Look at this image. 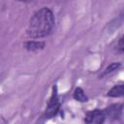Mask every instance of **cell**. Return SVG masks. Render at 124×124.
<instances>
[{
  "instance_id": "6da1fadb",
  "label": "cell",
  "mask_w": 124,
  "mask_h": 124,
  "mask_svg": "<svg viewBox=\"0 0 124 124\" xmlns=\"http://www.w3.org/2000/svg\"><path fill=\"white\" fill-rule=\"evenodd\" d=\"M55 19L52 11L44 7L36 11L29 20L26 30L27 35L32 39H40L51 33Z\"/></svg>"
},
{
  "instance_id": "7a4b0ae2",
  "label": "cell",
  "mask_w": 124,
  "mask_h": 124,
  "mask_svg": "<svg viewBox=\"0 0 124 124\" xmlns=\"http://www.w3.org/2000/svg\"><path fill=\"white\" fill-rule=\"evenodd\" d=\"M59 109H60V101H59V97H58L57 87H56V85H54L52 87L51 96H50V98L47 102L46 110L43 114V119L44 120H48V119L52 118L53 116H55L57 114Z\"/></svg>"
},
{
  "instance_id": "3957f363",
  "label": "cell",
  "mask_w": 124,
  "mask_h": 124,
  "mask_svg": "<svg viewBox=\"0 0 124 124\" xmlns=\"http://www.w3.org/2000/svg\"><path fill=\"white\" fill-rule=\"evenodd\" d=\"M106 112L101 109H93L85 114L84 122L85 124H104L106 120Z\"/></svg>"
},
{
  "instance_id": "277c9868",
  "label": "cell",
  "mask_w": 124,
  "mask_h": 124,
  "mask_svg": "<svg viewBox=\"0 0 124 124\" xmlns=\"http://www.w3.org/2000/svg\"><path fill=\"white\" fill-rule=\"evenodd\" d=\"M107 96L111 97V98H119V97L124 96V82H120V83L113 85L108 91Z\"/></svg>"
},
{
  "instance_id": "5b68a950",
  "label": "cell",
  "mask_w": 124,
  "mask_h": 124,
  "mask_svg": "<svg viewBox=\"0 0 124 124\" xmlns=\"http://www.w3.org/2000/svg\"><path fill=\"white\" fill-rule=\"evenodd\" d=\"M46 44L45 42L42 41H35V40H30L24 43V47L28 51H38L41 50L45 47Z\"/></svg>"
},
{
  "instance_id": "8992f818",
  "label": "cell",
  "mask_w": 124,
  "mask_h": 124,
  "mask_svg": "<svg viewBox=\"0 0 124 124\" xmlns=\"http://www.w3.org/2000/svg\"><path fill=\"white\" fill-rule=\"evenodd\" d=\"M106 115L109 116L113 119H116L119 117L120 112H121V107L119 105H112L108 108H107V109L105 110Z\"/></svg>"
},
{
  "instance_id": "52a82bcc",
  "label": "cell",
  "mask_w": 124,
  "mask_h": 124,
  "mask_svg": "<svg viewBox=\"0 0 124 124\" xmlns=\"http://www.w3.org/2000/svg\"><path fill=\"white\" fill-rule=\"evenodd\" d=\"M73 97H74V99L76 101L80 102V103H86L88 101V97H87V95L85 94L84 90L81 87H77L74 90Z\"/></svg>"
},
{
  "instance_id": "ba28073f",
  "label": "cell",
  "mask_w": 124,
  "mask_h": 124,
  "mask_svg": "<svg viewBox=\"0 0 124 124\" xmlns=\"http://www.w3.org/2000/svg\"><path fill=\"white\" fill-rule=\"evenodd\" d=\"M120 67H121V64H120V63H118V62L111 63L110 65H108V67L105 69L104 73L102 74V77L107 76V75H108V74H110V73L114 72L115 70H117V69H118V68H120Z\"/></svg>"
},
{
  "instance_id": "9c48e42d",
  "label": "cell",
  "mask_w": 124,
  "mask_h": 124,
  "mask_svg": "<svg viewBox=\"0 0 124 124\" xmlns=\"http://www.w3.org/2000/svg\"><path fill=\"white\" fill-rule=\"evenodd\" d=\"M116 49L118 51H121V52L124 51V34L119 38L117 45H116Z\"/></svg>"
}]
</instances>
